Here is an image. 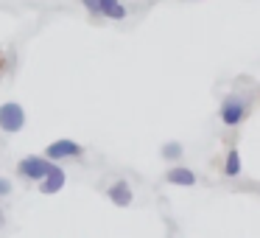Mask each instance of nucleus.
<instances>
[{"mask_svg":"<svg viewBox=\"0 0 260 238\" xmlns=\"http://www.w3.org/2000/svg\"><path fill=\"white\" fill-rule=\"evenodd\" d=\"M84 154V148L79 146L76 140H68V137H62V140H53L45 146V157L53 160V163H62V160H76Z\"/></svg>","mask_w":260,"mask_h":238,"instance_id":"4","label":"nucleus"},{"mask_svg":"<svg viewBox=\"0 0 260 238\" xmlns=\"http://www.w3.org/2000/svg\"><path fill=\"white\" fill-rule=\"evenodd\" d=\"M23 126H25V112L17 101L0 104V129L9 132V135H17Z\"/></svg>","mask_w":260,"mask_h":238,"instance_id":"1","label":"nucleus"},{"mask_svg":"<svg viewBox=\"0 0 260 238\" xmlns=\"http://www.w3.org/2000/svg\"><path fill=\"white\" fill-rule=\"evenodd\" d=\"M246 109H249V101L243 96H226L224 104H221V121L226 126H238L246 118Z\"/></svg>","mask_w":260,"mask_h":238,"instance_id":"3","label":"nucleus"},{"mask_svg":"<svg viewBox=\"0 0 260 238\" xmlns=\"http://www.w3.org/2000/svg\"><path fill=\"white\" fill-rule=\"evenodd\" d=\"M81 3H84V9H87V12L98 14V6H101V0H81Z\"/></svg>","mask_w":260,"mask_h":238,"instance_id":"12","label":"nucleus"},{"mask_svg":"<svg viewBox=\"0 0 260 238\" xmlns=\"http://www.w3.org/2000/svg\"><path fill=\"white\" fill-rule=\"evenodd\" d=\"M98 14H104V17H109V20H123L126 17V6L120 3V0H101Z\"/></svg>","mask_w":260,"mask_h":238,"instance_id":"8","label":"nucleus"},{"mask_svg":"<svg viewBox=\"0 0 260 238\" xmlns=\"http://www.w3.org/2000/svg\"><path fill=\"white\" fill-rule=\"evenodd\" d=\"M51 168H53V160H48L45 154H42V157H37V154H28V157H23V160L17 163L20 176H25V180H34V182H40Z\"/></svg>","mask_w":260,"mask_h":238,"instance_id":"2","label":"nucleus"},{"mask_svg":"<svg viewBox=\"0 0 260 238\" xmlns=\"http://www.w3.org/2000/svg\"><path fill=\"white\" fill-rule=\"evenodd\" d=\"M3 221H6V219H3V210H0V227H3Z\"/></svg>","mask_w":260,"mask_h":238,"instance_id":"13","label":"nucleus"},{"mask_svg":"<svg viewBox=\"0 0 260 238\" xmlns=\"http://www.w3.org/2000/svg\"><path fill=\"white\" fill-rule=\"evenodd\" d=\"M107 196H109V202H112L115 207H129L132 199H135V193H132V185L126 180H118V182H112V185L107 188Z\"/></svg>","mask_w":260,"mask_h":238,"instance_id":"6","label":"nucleus"},{"mask_svg":"<svg viewBox=\"0 0 260 238\" xmlns=\"http://www.w3.org/2000/svg\"><path fill=\"white\" fill-rule=\"evenodd\" d=\"M241 168H243V163H241L238 148H230V154H226V160H224V174L226 176H238V174H241Z\"/></svg>","mask_w":260,"mask_h":238,"instance_id":"9","label":"nucleus"},{"mask_svg":"<svg viewBox=\"0 0 260 238\" xmlns=\"http://www.w3.org/2000/svg\"><path fill=\"white\" fill-rule=\"evenodd\" d=\"M165 180L171 182V185H182V188H193L196 185V174H193L190 168H171L168 174H165Z\"/></svg>","mask_w":260,"mask_h":238,"instance_id":"7","label":"nucleus"},{"mask_svg":"<svg viewBox=\"0 0 260 238\" xmlns=\"http://www.w3.org/2000/svg\"><path fill=\"white\" fill-rule=\"evenodd\" d=\"M9 193H12V182L6 176H0V196H9Z\"/></svg>","mask_w":260,"mask_h":238,"instance_id":"11","label":"nucleus"},{"mask_svg":"<svg viewBox=\"0 0 260 238\" xmlns=\"http://www.w3.org/2000/svg\"><path fill=\"white\" fill-rule=\"evenodd\" d=\"M0 65H3V59H0Z\"/></svg>","mask_w":260,"mask_h":238,"instance_id":"14","label":"nucleus"},{"mask_svg":"<svg viewBox=\"0 0 260 238\" xmlns=\"http://www.w3.org/2000/svg\"><path fill=\"white\" fill-rule=\"evenodd\" d=\"M159 154H162L165 160H179V157H182V143H176V140L165 143L162 152H159Z\"/></svg>","mask_w":260,"mask_h":238,"instance_id":"10","label":"nucleus"},{"mask_svg":"<svg viewBox=\"0 0 260 238\" xmlns=\"http://www.w3.org/2000/svg\"><path fill=\"white\" fill-rule=\"evenodd\" d=\"M64 182H68V174H64L56 163H53V168L40 180V191L45 193V196H53V193H59L64 188Z\"/></svg>","mask_w":260,"mask_h":238,"instance_id":"5","label":"nucleus"}]
</instances>
